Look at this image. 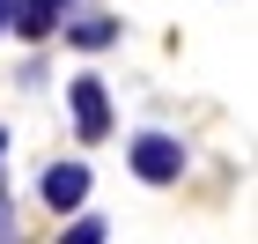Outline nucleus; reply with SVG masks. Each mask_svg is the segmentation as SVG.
I'll return each mask as SVG.
<instances>
[{
	"label": "nucleus",
	"mask_w": 258,
	"mask_h": 244,
	"mask_svg": "<svg viewBox=\"0 0 258 244\" xmlns=\"http://www.w3.org/2000/svg\"><path fill=\"white\" fill-rule=\"evenodd\" d=\"M133 178H148V185H177L184 178V141H170V133H133Z\"/></svg>",
	"instance_id": "1"
},
{
	"label": "nucleus",
	"mask_w": 258,
	"mask_h": 244,
	"mask_svg": "<svg viewBox=\"0 0 258 244\" xmlns=\"http://www.w3.org/2000/svg\"><path fill=\"white\" fill-rule=\"evenodd\" d=\"M67 104H74V133L81 141H103V133H111V89H103L96 74L67 81Z\"/></svg>",
	"instance_id": "2"
},
{
	"label": "nucleus",
	"mask_w": 258,
	"mask_h": 244,
	"mask_svg": "<svg viewBox=\"0 0 258 244\" xmlns=\"http://www.w3.org/2000/svg\"><path fill=\"white\" fill-rule=\"evenodd\" d=\"M0 8H8V30L22 44H44L59 30V15H67V0H0Z\"/></svg>",
	"instance_id": "3"
},
{
	"label": "nucleus",
	"mask_w": 258,
	"mask_h": 244,
	"mask_svg": "<svg viewBox=\"0 0 258 244\" xmlns=\"http://www.w3.org/2000/svg\"><path fill=\"white\" fill-rule=\"evenodd\" d=\"M81 200H89V163H52V170H44V207L74 215Z\"/></svg>",
	"instance_id": "4"
},
{
	"label": "nucleus",
	"mask_w": 258,
	"mask_h": 244,
	"mask_svg": "<svg viewBox=\"0 0 258 244\" xmlns=\"http://www.w3.org/2000/svg\"><path fill=\"white\" fill-rule=\"evenodd\" d=\"M111 37H118V22H67V44H81V52H103V44H111Z\"/></svg>",
	"instance_id": "5"
},
{
	"label": "nucleus",
	"mask_w": 258,
	"mask_h": 244,
	"mask_svg": "<svg viewBox=\"0 0 258 244\" xmlns=\"http://www.w3.org/2000/svg\"><path fill=\"white\" fill-rule=\"evenodd\" d=\"M59 244H103V215H81V222L74 229H67V237Z\"/></svg>",
	"instance_id": "6"
},
{
	"label": "nucleus",
	"mask_w": 258,
	"mask_h": 244,
	"mask_svg": "<svg viewBox=\"0 0 258 244\" xmlns=\"http://www.w3.org/2000/svg\"><path fill=\"white\" fill-rule=\"evenodd\" d=\"M0 244H15V215H8V192H0Z\"/></svg>",
	"instance_id": "7"
},
{
	"label": "nucleus",
	"mask_w": 258,
	"mask_h": 244,
	"mask_svg": "<svg viewBox=\"0 0 258 244\" xmlns=\"http://www.w3.org/2000/svg\"><path fill=\"white\" fill-rule=\"evenodd\" d=\"M0 156H8V126H0Z\"/></svg>",
	"instance_id": "8"
},
{
	"label": "nucleus",
	"mask_w": 258,
	"mask_h": 244,
	"mask_svg": "<svg viewBox=\"0 0 258 244\" xmlns=\"http://www.w3.org/2000/svg\"><path fill=\"white\" fill-rule=\"evenodd\" d=\"M0 30H8V8H0Z\"/></svg>",
	"instance_id": "9"
}]
</instances>
